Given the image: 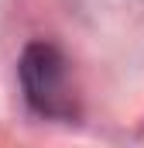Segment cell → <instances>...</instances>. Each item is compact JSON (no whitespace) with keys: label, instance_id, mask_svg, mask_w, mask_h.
<instances>
[{"label":"cell","instance_id":"1","mask_svg":"<svg viewBox=\"0 0 144 148\" xmlns=\"http://www.w3.org/2000/svg\"><path fill=\"white\" fill-rule=\"evenodd\" d=\"M21 83L28 93V103L45 117H69L72 114V93H69V69L58 48L38 41L28 45L21 59Z\"/></svg>","mask_w":144,"mask_h":148}]
</instances>
